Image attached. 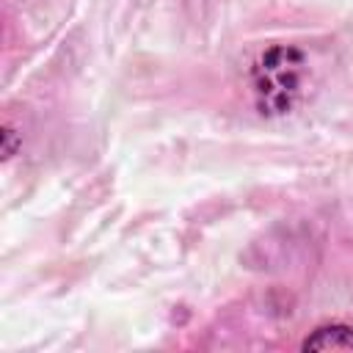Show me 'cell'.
Masks as SVG:
<instances>
[{"label": "cell", "mask_w": 353, "mask_h": 353, "mask_svg": "<svg viewBox=\"0 0 353 353\" xmlns=\"http://www.w3.org/2000/svg\"><path fill=\"white\" fill-rule=\"evenodd\" d=\"M17 152V141H14V130L11 127H3V160L14 157Z\"/></svg>", "instance_id": "cell-3"}, {"label": "cell", "mask_w": 353, "mask_h": 353, "mask_svg": "<svg viewBox=\"0 0 353 353\" xmlns=\"http://www.w3.org/2000/svg\"><path fill=\"white\" fill-rule=\"evenodd\" d=\"M301 347L303 350H353V328L342 323L320 325L303 339Z\"/></svg>", "instance_id": "cell-2"}, {"label": "cell", "mask_w": 353, "mask_h": 353, "mask_svg": "<svg viewBox=\"0 0 353 353\" xmlns=\"http://www.w3.org/2000/svg\"><path fill=\"white\" fill-rule=\"evenodd\" d=\"M306 58L295 47H270L254 66V97L256 108L268 116L287 113L301 94Z\"/></svg>", "instance_id": "cell-1"}]
</instances>
